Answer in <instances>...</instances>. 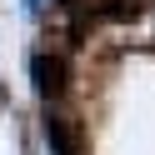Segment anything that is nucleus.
Listing matches in <instances>:
<instances>
[{
    "label": "nucleus",
    "instance_id": "1",
    "mask_svg": "<svg viewBox=\"0 0 155 155\" xmlns=\"http://www.w3.org/2000/svg\"><path fill=\"white\" fill-rule=\"evenodd\" d=\"M30 70H35L40 95H60V90H65V65L55 60V55H35V60H30Z\"/></svg>",
    "mask_w": 155,
    "mask_h": 155
},
{
    "label": "nucleus",
    "instance_id": "2",
    "mask_svg": "<svg viewBox=\"0 0 155 155\" xmlns=\"http://www.w3.org/2000/svg\"><path fill=\"white\" fill-rule=\"evenodd\" d=\"M45 140L55 145V155H80V145H75L70 130H65V115H45Z\"/></svg>",
    "mask_w": 155,
    "mask_h": 155
},
{
    "label": "nucleus",
    "instance_id": "3",
    "mask_svg": "<svg viewBox=\"0 0 155 155\" xmlns=\"http://www.w3.org/2000/svg\"><path fill=\"white\" fill-rule=\"evenodd\" d=\"M30 5H35V10H40V5H45V0H30Z\"/></svg>",
    "mask_w": 155,
    "mask_h": 155
}]
</instances>
